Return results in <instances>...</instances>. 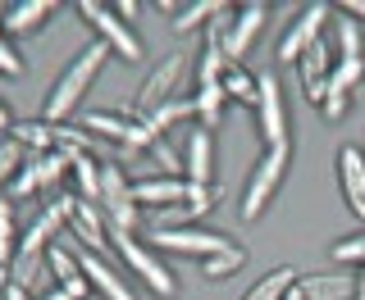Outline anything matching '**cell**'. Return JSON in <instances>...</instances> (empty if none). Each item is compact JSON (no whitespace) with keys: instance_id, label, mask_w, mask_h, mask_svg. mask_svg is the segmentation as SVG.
I'll return each mask as SVG.
<instances>
[{"instance_id":"cell-1","label":"cell","mask_w":365,"mask_h":300,"mask_svg":"<svg viewBox=\"0 0 365 300\" xmlns=\"http://www.w3.org/2000/svg\"><path fill=\"white\" fill-rule=\"evenodd\" d=\"M106 60H114V55H110L101 41L83 45V50H78L73 60L64 64V73L55 77L51 96H46V105H41V119H46V123H55V128H60L64 119H73V109L83 105V96L91 91V82L101 77V68H106Z\"/></svg>"},{"instance_id":"cell-2","label":"cell","mask_w":365,"mask_h":300,"mask_svg":"<svg viewBox=\"0 0 365 300\" xmlns=\"http://www.w3.org/2000/svg\"><path fill=\"white\" fill-rule=\"evenodd\" d=\"M288 164H292V146H274V150H265V155L251 164L247 182H242V200H237L242 223H256V218L269 210V200L279 195L283 178H288Z\"/></svg>"},{"instance_id":"cell-3","label":"cell","mask_w":365,"mask_h":300,"mask_svg":"<svg viewBox=\"0 0 365 300\" xmlns=\"http://www.w3.org/2000/svg\"><path fill=\"white\" fill-rule=\"evenodd\" d=\"M256 136L274 146H292V119H288V100H283V82L274 73H256Z\"/></svg>"},{"instance_id":"cell-4","label":"cell","mask_w":365,"mask_h":300,"mask_svg":"<svg viewBox=\"0 0 365 300\" xmlns=\"http://www.w3.org/2000/svg\"><path fill=\"white\" fill-rule=\"evenodd\" d=\"M83 132H91L96 141L119 146V150H146V155H151V146L160 141V132L146 119H133V114H110V109L83 114Z\"/></svg>"},{"instance_id":"cell-5","label":"cell","mask_w":365,"mask_h":300,"mask_svg":"<svg viewBox=\"0 0 365 300\" xmlns=\"http://www.w3.org/2000/svg\"><path fill=\"white\" fill-rule=\"evenodd\" d=\"M78 14H83L91 23V32H96V41L106 45V50L114 55V60H123V64H133V60H142V37L123 23L119 14H114L110 5H101V0H78Z\"/></svg>"},{"instance_id":"cell-6","label":"cell","mask_w":365,"mask_h":300,"mask_svg":"<svg viewBox=\"0 0 365 300\" xmlns=\"http://www.w3.org/2000/svg\"><path fill=\"white\" fill-rule=\"evenodd\" d=\"M182 73H187V55H182V50H169L165 60H160L151 73L142 77V87H137L133 119H151L160 105L178 100V82H182Z\"/></svg>"},{"instance_id":"cell-7","label":"cell","mask_w":365,"mask_h":300,"mask_svg":"<svg viewBox=\"0 0 365 300\" xmlns=\"http://www.w3.org/2000/svg\"><path fill=\"white\" fill-rule=\"evenodd\" d=\"M101 214H106L110 232H137L142 210L133 200V182L123 178L119 164H101Z\"/></svg>"},{"instance_id":"cell-8","label":"cell","mask_w":365,"mask_h":300,"mask_svg":"<svg viewBox=\"0 0 365 300\" xmlns=\"http://www.w3.org/2000/svg\"><path fill=\"white\" fill-rule=\"evenodd\" d=\"M324 23H329V5H324V0H311V5H302V9H297V18L288 23V32L279 37V50H274V60H279V64H297L319 37H324Z\"/></svg>"},{"instance_id":"cell-9","label":"cell","mask_w":365,"mask_h":300,"mask_svg":"<svg viewBox=\"0 0 365 300\" xmlns=\"http://www.w3.org/2000/svg\"><path fill=\"white\" fill-rule=\"evenodd\" d=\"M151 246H155V250H174V255L210 259V255L233 250L237 241L224 237V232H205V227H151Z\"/></svg>"},{"instance_id":"cell-10","label":"cell","mask_w":365,"mask_h":300,"mask_svg":"<svg viewBox=\"0 0 365 300\" xmlns=\"http://www.w3.org/2000/svg\"><path fill=\"white\" fill-rule=\"evenodd\" d=\"M110 237H114V246H119L123 264H128V269H133L146 286H151L155 296H174V286H178V282H174V273H169L165 264H160V259H155V255H151V250H146L133 232H110Z\"/></svg>"},{"instance_id":"cell-11","label":"cell","mask_w":365,"mask_h":300,"mask_svg":"<svg viewBox=\"0 0 365 300\" xmlns=\"http://www.w3.org/2000/svg\"><path fill=\"white\" fill-rule=\"evenodd\" d=\"M265 18H269V5L265 0H251V5H233V18H228V32H224V50L233 64L247 60V50L260 41L265 32Z\"/></svg>"},{"instance_id":"cell-12","label":"cell","mask_w":365,"mask_h":300,"mask_svg":"<svg viewBox=\"0 0 365 300\" xmlns=\"http://www.w3.org/2000/svg\"><path fill=\"white\" fill-rule=\"evenodd\" d=\"M182 178L192 187H215V136L201 123H192L182 136Z\"/></svg>"},{"instance_id":"cell-13","label":"cell","mask_w":365,"mask_h":300,"mask_svg":"<svg viewBox=\"0 0 365 300\" xmlns=\"http://www.w3.org/2000/svg\"><path fill=\"white\" fill-rule=\"evenodd\" d=\"M329 73H334V45H329V37H319L311 50H306L302 60H297V77H302V91L311 96V105H315V109L324 105Z\"/></svg>"},{"instance_id":"cell-14","label":"cell","mask_w":365,"mask_h":300,"mask_svg":"<svg viewBox=\"0 0 365 300\" xmlns=\"http://www.w3.org/2000/svg\"><path fill=\"white\" fill-rule=\"evenodd\" d=\"M106 232H110V223L101 214V205H91V200L68 191V237L83 241V250H101L106 246Z\"/></svg>"},{"instance_id":"cell-15","label":"cell","mask_w":365,"mask_h":300,"mask_svg":"<svg viewBox=\"0 0 365 300\" xmlns=\"http://www.w3.org/2000/svg\"><path fill=\"white\" fill-rule=\"evenodd\" d=\"M133 200H137V210H174V205L182 200H192V182L187 178H142V182H133Z\"/></svg>"},{"instance_id":"cell-16","label":"cell","mask_w":365,"mask_h":300,"mask_svg":"<svg viewBox=\"0 0 365 300\" xmlns=\"http://www.w3.org/2000/svg\"><path fill=\"white\" fill-rule=\"evenodd\" d=\"M46 264H51V278L64 286L73 300H87V291H91V282H87V273H83V264H78V250L68 246V232L55 241L51 250H46Z\"/></svg>"},{"instance_id":"cell-17","label":"cell","mask_w":365,"mask_h":300,"mask_svg":"<svg viewBox=\"0 0 365 300\" xmlns=\"http://www.w3.org/2000/svg\"><path fill=\"white\" fill-rule=\"evenodd\" d=\"M338 187L347 210L365 223V150L361 146H342L338 150Z\"/></svg>"},{"instance_id":"cell-18","label":"cell","mask_w":365,"mask_h":300,"mask_svg":"<svg viewBox=\"0 0 365 300\" xmlns=\"http://www.w3.org/2000/svg\"><path fill=\"white\" fill-rule=\"evenodd\" d=\"M78 264H83L91 291H101L106 300H137V291L119 278V273H114V264H110V259H101V255H96V250H78Z\"/></svg>"},{"instance_id":"cell-19","label":"cell","mask_w":365,"mask_h":300,"mask_svg":"<svg viewBox=\"0 0 365 300\" xmlns=\"http://www.w3.org/2000/svg\"><path fill=\"white\" fill-rule=\"evenodd\" d=\"M51 14H55V0H14V5H5V14H0V28H5V37H23V32L46 28Z\"/></svg>"},{"instance_id":"cell-20","label":"cell","mask_w":365,"mask_h":300,"mask_svg":"<svg viewBox=\"0 0 365 300\" xmlns=\"http://www.w3.org/2000/svg\"><path fill=\"white\" fill-rule=\"evenodd\" d=\"M297 291L306 300H356V273H315L297 282Z\"/></svg>"},{"instance_id":"cell-21","label":"cell","mask_w":365,"mask_h":300,"mask_svg":"<svg viewBox=\"0 0 365 300\" xmlns=\"http://www.w3.org/2000/svg\"><path fill=\"white\" fill-rule=\"evenodd\" d=\"M68 173H73V195H83V200L101 205V159H96V155H83V150H73V155H68Z\"/></svg>"},{"instance_id":"cell-22","label":"cell","mask_w":365,"mask_h":300,"mask_svg":"<svg viewBox=\"0 0 365 300\" xmlns=\"http://www.w3.org/2000/svg\"><path fill=\"white\" fill-rule=\"evenodd\" d=\"M334 60H365V28L342 9L334 14Z\"/></svg>"},{"instance_id":"cell-23","label":"cell","mask_w":365,"mask_h":300,"mask_svg":"<svg viewBox=\"0 0 365 300\" xmlns=\"http://www.w3.org/2000/svg\"><path fill=\"white\" fill-rule=\"evenodd\" d=\"M297 282H302V273L283 264V269H269L265 278H256V286H247L242 300H288V291H292Z\"/></svg>"},{"instance_id":"cell-24","label":"cell","mask_w":365,"mask_h":300,"mask_svg":"<svg viewBox=\"0 0 365 300\" xmlns=\"http://www.w3.org/2000/svg\"><path fill=\"white\" fill-rule=\"evenodd\" d=\"M9 136H14L28 155H46V150H55V123H46V119H19Z\"/></svg>"},{"instance_id":"cell-25","label":"cell","mask_w":365,"mask_h":300,"mask_svg":"<svg viewBox=\"0 0 365 300\" xmlns=\"http://www.w3.org/2000/svg\"><path fill=\"white\" fill-rule=\"evenodd\" d=\"M192 105H197V123H201L205 132H215V128H220V119H224V105H228L224 82H215V87H197Z\"/></svg>"},{"instance_id":"cell-26","label":"cell","mask_w":365,"mask_h":300,"mask_svg":"<svg viewBox=\"0 0 365 300\" xmlns=\"http://www.w3.org/2000/svg\"><path fill=\"white\" fill-rule=\"evenodd\" d=\"M187 119H197V105H192V96H178V100H169V105H160L146 123L165 136L169 128H178V123H187Z\"/></svg>"},{"instance_id":"cell-27","label":"cell","mask_w":365,"mask_h":300,"mask_svg":"<svg viewBox=\"0 0 365 300\" xmlns=\"http://www.w3.org/2000/svg\"><path fill=\"white\" fill-rule=\"evenodd\" d=\"M220 9H224V5H215V0H192V5H178L174 28H178V32H197L201 23H215V18H220Z\"/></svg>"},{"instance_id":"cell-28","label":"cell","mask_w":365,"mask_h":300,"mask_svg":"<svg viewBox=\"0 0 365 300\" xmlns=\"http://www.w3.org/2000/svg\"><path fill=\"white\" fill-rule=\"evenodd\" d=\"M224 91H228V100H237V105H247L251 114H256V77H251L242 64H233L224 73Z\"/></svg>"},{"instance_id":"cell-29","label":"cell","mask_w":365,"mask_h":300,"mask_svg":"<svg viewBox=\"0 0 365 300\" xmlns=\"http://www.w3.org/2000/svg\"><path fill=\"white\" fill-rule=\"evenodd\" d=\"M247 264V250L242 246H233V250H224V255H210V259H201V278H210V282H224V278H233L237 269Z\"/></svg>"},{"instance_id":"cell-30","label":"cell","mask_w":365,"mask_h":300,"mask_svg":"<svg viewBox=\"0 0 365 300\" xmlns=\"http://www.w3.org/2000/svg\"><path fill=\"white\" fill-rule=\"evenodd\" d=\"M19 255V232H14V200L0 195V269H9Z\"/></svg>"},{"instance_id":"cell-31","label":"cell","mask_w":365,"mask_h":300,"mask_svg":"<svg viewBox=\"0 0 365 300\" xmlns=\"http://www.w3.org/2000/svg\"><path fill=\"white\" fill-rule=\"evenodd\" d=\"M23 164H28V150H23L14 136H0V187H9Z\"/></svg>"},{"instance_id":"cell-32","label":"cell","mask_w":365,"mask_h":300,"mask_svg":"<svg viewBox=\"0 0 365 300\" xmlns=\"http://www.w3.org/2000/svg\"><path fill=\"white\" fill-rule=\"evenodd\" d=\"M329 259L342 264V269H365V232L356 237H342L334 250H329Z\"/></svg>"},{"instance_id":"cell-33","label":"cell","mask_w":365,"mask_h":300,"mask_svg":"<svg viewBox=\"0 0 365 300\" xmlns=\"http://www.w3.org/2000/svg\"><path fill=\"white\" fill-rule=\"evenodd\" d=\"M151 159L160 168H165V178H182V150L178 146H169L165 136H160V141L151 146Z\"/></svg>"},{"instance_id":"cell-34","label":"cell","mask_w":365,"mask_h":300,"mask_svg":"<svg viewBox=\"0 0 365 300\" xmlns=\"http://www.w3.org/2000/svg\"><path fill=\"white\" fill-rule=\"evenodd\" d=\"M0 73H5V77H19L23 73V60H19L14 41L5 37V28H0Z\"/></svg>"},{"instance_id":"cell-35","label":"cell","mask_w":365,"mask_h":300,"mask_svg":"<svg viewBox=\"0 0 365 300\" xmlns=\"http://www.w3.org/2000/svg\"><path fill=\"white\" fill-rule=\"evenodd\" d=\"M110 9H114V14H119L123 23H133L137 14H142V9H137V0H119V5H110Z\"/></svg>"},{"instance_id":"cell-36","label":"cell","mask_w":365,"mask_h":300,"mask_svg":"<svg viewBox=\"0 0 365 300\" xmlns=\"http://www.w3.org/2000/svg\"><path fill=\"white\" fill-rule=\"evenodd\" d=\"M342 14H347V18H365V0H342Z\"/></svg>"},{"instance_id":"cell-37","label":"cell","mask_w":365,"mask_h":300,"mask_svg":"<svg viewBox=\"0 0 365 300\" xmlns=\"http://www.w3.org/2000/svg\"><path fill=\"white\" fill-rule=\"evenodd\" d=\"M9 132H14V114H9V105L0 100V136H9Z\"/></svg>"},{"instance_id":"cell-38","label":"cell","mask_w":365,"mask_h":300,"mask_svg":"<svg viewBox=\"0 0 365 300\" xmlns=\"http://www.w3.org/2000/svg\"><path fill=\"white\" fill-rule=\"evenodd\" d=\"M0 300H37V296H32V291H23V286H14V282H9L5 291H0Z\"/></svg>"},{"instance_id":"cell-39","label":"cell","mask_w":365,"mask_h":300,"mask_svg":"<svg viewBox=\"0 0 365 300\" xmlns=\"http://www.w3.org/2000/svg\"><path fill=\"white\" fill-rule=\"evenodd\" d=\"M37 300H73V296H68L64 286H55V291H46V296H37Z\"/></svg>"},{"instance_id":"cell-40","label":"cell","mask_w":365,"mask_h":300,"mask_svg":"<svg viewBox=\"0 0 365 300\" xmlns=\"http://www.w3.org/2000/svg\"><path fill=\"white\" fill-rule=\"evenodd\" d=\"M356 300H365V269H356Z\"/></svg>"},{"instance_id":"cell-41","label":"cell","mask_w":365,"mask_h":300,"mask_svg":"<svg viewBox=\"0 0 365 300\" xmlns=\"http://www.w3.org/2000/svg\"><path fill=\"white\" fill-rule=\"evenodd\" d=\"M288 300H306V296H302V291H297V286H292V291H288Z\"/></svg>"}]
</instances>
